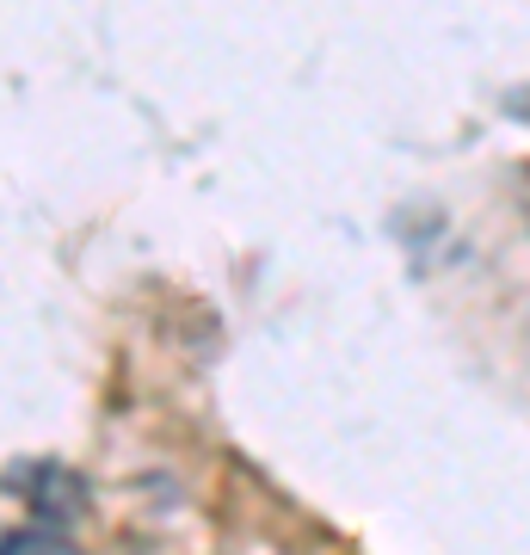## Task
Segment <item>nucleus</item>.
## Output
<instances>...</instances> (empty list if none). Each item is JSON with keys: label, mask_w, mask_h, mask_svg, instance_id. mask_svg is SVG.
Segmentation results:
<instances>
[{"label": "nucleus", "mask_w": 530, "mask_h": 555, "mask_svg": "<svg viewBox=\"0 0 530 555\" xmlns=\"http://www.w3.org/2000/svg\"><path fill=\"white\" fill-rule=\"evenodd\" d=\"M0 555H80V550L56 531H13L0 537Z\"/></svg>", "instance_id": "1"}]
</instances>
